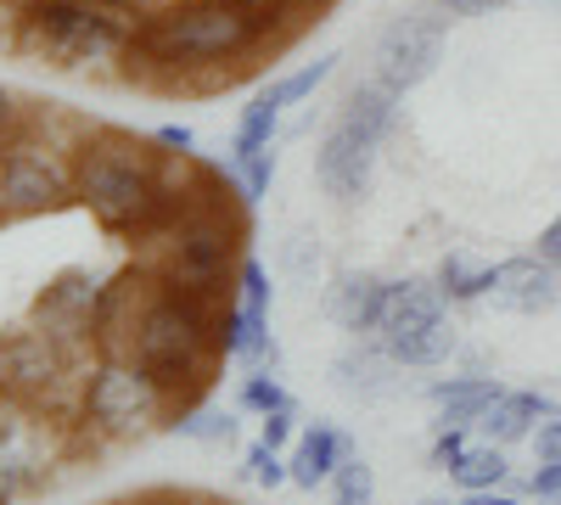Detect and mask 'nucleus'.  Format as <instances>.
Listing matches in <instances>:
<instances>
[{
	"label": "nucleus",
	"mask_w": 561,
	"mask_h": 505,
	"mask_svg": "<svg viewBox=\"0 0 561 505\" xmlns=\"http://www.w3.org/2000/svg\"><path fill=\"white\" fill-rule=\"evenodd\" d=\"M73 192L84 197V208L96 214L107 231H158L174 225V192L163 186V174L152 158H140L135 147L113 141V147H90L73 163Z\"/></svg>",
	"instance_id": "1"
},
{
	"label": "nucleus",
	"mask_w": 561,
	"mask_h": 505,
	"mask_svg": "<svg viewBox=\"0 0 561 505\" xmlns=\"http://www.w3.org/2000/svg\"><path fill=\"white\" fill-rule=\"evenodd\" d=\"M208 292L192 287H163L147 298L135 332H129V359L147 371L163 393H185L203 377V359H208Z\"/></svg>",
	"instance_id": "2"
},
{
	"label": "nucleus",
	"mask_w": 561,
	"mask_h": 505,
	"mask_svg": "<svg viewBox=\"0 0 561 505\" xmlns=\"http://www.w3.org/2000/svg\"><path fill=\"white\" fill-rule=\"evenodd\" d=\"M393 102H399V90L382 84L377 73L348 90L343 118L332 124V135H325L320 152H314V174H320L325 197L354 203L365 192L370 163H377V147L388 141V129H393Z\"/></svg>",
	"instance_id": "3"
},
{
	"label": "nucleus",
	"mask_w": 561,
	"mask_h": 505,
	"mask_svg": "<svg viewBox=\"0 0 561 505\" xmlns=\"http://www.w3.org/2000/svg\"><path fill=\"white\" fill-rule=\"evenodd\" d=\"M23 34L68 68H102L129 51V28L102 7H84V0H28Z\"/></svg>",
	"instance_id": "4"
},
{
	"label": "nucleus",
	"mask_w": 561,
	"mask_h": 505,
	"mask_svg": "<svg viewBox=\"0 0 561 505\" xmlns=\"http://www.w3.org/2000/svg\"><path fill=\"white\" fill-rule=\"evenodd\" d=\"M259 39V28L230 7V0H208V7H185L152 23L147 51L169 68H197V62H230Z\"/></svg>",
	"instance_id": "5"
},
{
	"label": "nucleus",
	"mask_w": 561,
	"mask_h": 505,
	"mask_svg": "<svg viewBox=\"0 0 561 505\" xmlns=\"http://www.w3.org/2000/svg\"><path fill=\"white\" fill-rule=\"evenodd\" d=\"M449 326H444V292L421 282H388L382 303V348L399 365H438L449 354Z\"/></svg>",
	"instance_id": "6"
},
{
	"label": "nucleus",
	"mask_w": 561,
	"mask_h": 505,
	"mask_svg": "<svg viewBox=\"0 0 561 505\" xmlns=\"http://www.w3.org/2000/svg\"><path fill=\"white\" fill-rule=\"evenodd\" d=\"M230 259H237V231L219 214H185L163 231V275L174 287L208 292Z\"/></svg>",
	"instance_id": "7"
},
{
	"label": "nucleus",
	"mask_w": 561,
	"mask_h": 505,
	"mask_svg": "<svg viewBox=\"0 0 561 505\" xmlns=\"http://www.w3.org/2000/svg\"><path fill=\"white\" fill-rule=\"evenodd\" d=\"M73 186V174L62 169V158L51 147H12L0 152V214L23 219V214H45L51 203H62V192Z\"/></svg>",
	"instance_id": "8"
},
{
	"label": "nucleus",
	"mask_w": 561,
	"mask_h": 505,
	"mask_svg": "<svg viewBox=\"0 0 561 505\" xmlns=\"http://www.w3.org/2000/svg\"><path fill=\"white\" fill-rule=\"evenodd\" d=\"M163 399L169 393L140 371L135 359H113V365H102V371L84 382V410L102 427H147L163 410Z\"/></svg>",
	"instance_id": "9"
},
{
	"label": "nucleus",
	"mask_w": 561,
	"mask_h": 505,
	"mask_svg": "<svg viewBox=\"0 0 561 505\" xmlns=\"http://www.w3.org/2000/svg\"><path fill=\"white\" fill-rule=\"evenodd\" d=\"M444 45V23L438 18H399L382 39H377V79L393 90H410L433 73Z\"/></svg>",
	"instance_id": "10"
},
{
	"label": "nucleus",
	"mask_w": 561,
	"mask_h": 505,
	"mask_svg": "<svg viewBox=\"0 0 561 505\" xmlns=\"http://www.w3.org/2000/svg\"><path fill=\"white\" fill-rule=\"evenodd\" d=\"M62 382V354L51 337L39 332H18L0 343V388L12 393H51Z\"/></svg>",
	"instance_id": "11"
},
{
	"label": "nucleus",
	"mask_w": 561,
	"mask_h": 505,
	"mask_svg": "<svg viewBox=\"0 0 561 505\" xmlns=\"http://www.w3.org/2000/svg\"><path fill=\"white\" fill-rule=\"evenodd\" d=\"M382 303H388V282H377V275H337L332 320L343 332H382Z\"/></svg>",
	"instance_id": "12"
},
{
	"label": "nucleus",
	"mask_w": 561,
	"mask_h": 505,
	"mask_svg": "<svg viewBox=\"0 0 561 505\" xmlns=\"http://www.w3.org/2000/svg\"><path fill=\"white\" fill-rule=\"evenodd\" d=\"M556 264L550 259H505L500 275H494V298L511 303V309H539L556 298Z\"/></svg>",
	"instance_id": "13"
},
{
	"label": "nucleus",
	"mask_w": 561,
	"mask_h": 505,
	"mask_svg": "<svg viewBox=\"0 0 561 505\" xmlns=\"http://www.w3.org/2000/svg\"><path fill=\"white\" fill-rule=\"evenodd\" d=\"M343 461H348V438H343L337 427H309V433L298 438V449H293L287 478H293V483H304V489H314V483L332 478Z\"/></svg>",
	"instance_id": "14"
},
{
	"label": "nucleus",
	"mask_w": 561,
	"mask_h": 505,
	"mask_svg": "<svg viewBox=\"0 0 561 505\" xmlns=\"http://www.w3.org/2000/svg\"><path fill=\"white\" fill-rule=\"evenodd\" d=\"M433 399L444 410V427H472V422H483L489 410H494L500 388L489 377H460V382H438Z\"/></svg>",
	"instance_id": "15"
},
{
	"label": "nucleus",
	"mask_w": 561,
	"mask_h": 505,
	"mask_svg": "<svg viewBox=\"0 0 561 505\" xmlns=\"http://www.w3.org/2000/svg\"><path fill=\"white\" fill-rule=\"evenodd\" d=\"M545 416H550V399H545V393H500L494 410L483 416V427H489L494 444H517V438H528L534 422H545Z\"/></svg>",
	"instance_id": "16"
},
{
	"label": "nucleus",
	"mask_w": 561,
	"mask_h": 505,
	"mask_svg": "<svg viewBox=\"0 0 561 505\" xmlns=\"http://www.w3.org/2000/svg\"><path fill=\"white\" fill-rule=\"evenodd\" d=\"M393 354L382 348H354V354H343L337 359V388L343 393H359V399H382V393H393Z\"/></svg>",
	"instance_id": "17"
},
{
	"label": "nucleus",
	"mask_w": 561,
	"mask_h": 505,
	"mask_svg": "<svg viewBox=\"0 0 561 505\" xmlns=\"http://www.w3.org/2000/svg\"><path fill=\"white\" fill-rule=\"evenodd\" d=\"M219 348H225L230 359H275V343H270V332H264V314H253L248 303L225 309V320H219Z\"/></svg>",
	"instance_id": "18"
},
{
	"label": "nucleus",
	"mask_w": 561,
	"mask_h": 505,
	"mask_svg": "<svg viewBox=\"0 0 561 505\" xmlns=\"http://www.w3.org/2000/svg\"><path fill=\"white\" fill-rule=\"evenodd\" d=\"M494 275H500V264H494V269H472L460 253H449V259L438 264V292L455 298V303H472V298L494 292Z\"/></svg>",
	"instance_id": "19"
},
{
	"label": "nucleus",
	"mask_w": 561,
	"mask_h": 505,
	"mask_svg": "<svg viewBox=\"0 0 561 505\" xmlns=\"http://www.w3.org/2000/svg\"><path fill=\"white\" fill-rule=\"evenodd\" d=\"M275 118H280V107H270L264 96L242 113V124H237V158H248V152H270V141H275Z\"/></svg>",
	"instance_id": "20"
},
{
	"label": "nucleus",
	"mask_w": 561,
	"mask_h": 505,
	"mask_svg": "<svg viewBox=\"0 0 561 505\" xmlns=\"http://www.w3.org/2000/svg\"><path fill=\"white\" fill-rule=\"evenodd\" d=\"M505 478V455L489 444V449H466L460 455V467H455V483L460 489H472V494H483V489H494Z\"/></svg>",
	"instance_id": "21"
},
{
	"label": "nucleus",
	"mask_w": 561,
	"mask_h": 505,
	"mask_svg": "<svg viewBox=\"0 0 561 505\" xmlns=\"http://www.w3.org/2000/svg\"><path fill=\"white\" fill-rule=\"evenodd\" d=\"M230 174H237V186H242V203H264L270 192V180H275V152H248V158H230Z\"/></svg>",
	"instance_id": "22"
},
{
	"label": "nucleus",
	"mask_w": 561,
	"mask_h": 505,
	"mask_svg": "<svg viewBox=\"0 0 561 505\" xmlns=\"http://www.w3.org/2000/svg\"><path fill=\"white\" fill-rule=\"evenodd\" d=\"M325 73H332V57H320V62H309V68L287 73L280 84H270V90H264V102H270V107H293V102H304V96H309V90H314Z\"/></svg>",
	"instance_id": "23"
},
{
	"label": "nucleus",
	"mask_w": 561,
	"mask_h": 505,
	"mask_svg": "<svg viewBox=\"0 0 561 505\" xmlns=\"http://www.w3.org/2000/svg\"><path fill=\"white\" fill-rule=\"evenodd\" d=\"M332 505H370V467L365 461H343L332 472Z\"/></svg>",
	"instance_id": "24"
},
{
	"label": "nucleus",
	"mask_w": 561,
	"mask_h": 505,
	"mask_svg": "<svg viewBox=\"0 0 561 505\" xmlns=\"http://www.w3.org/2000/svg\"><path fill=\"white\" fill-rule=\"evenodd\" d=\"M242 404H248V410H259V416H275V410H293V393L280 388L275 377H264V371H259V377H248V382H242Z\"/></svg>",
	"instance_id": "25"
},
{
	"label": "nucleus",
	"mask_w": 561,
	"mask_h": 505,
	"mask_svg": "<svg viewBox=\"0 0 561 505\" xmlns=\"http://www.w3.org/2000/svg\"><path fill=\"white\" fill-rule=\"evenodd\" d=\"M242 303H248L253 314H264V309H270V269H264V264H253V259L242 264Z\"/></svg>",
	"instance_id": "26"
},
{
	"label": "nucleus",
	"mask_w": 561,
	"mask_h": 505,
	"mask_svg": "<svg viewBox=\"0 0 561 505\" xmlns=\"http://www.w3.org/2000/svg\"><path fill=\"white\" fill-rule=\"evenodd\" d=\"M185 438H230V416H219V410H197V416H185V422H174Z\"/></svg>",
	"instance_id": "27"
},
{
	"label": "nucleus",
	"mask_w": 561,
	"mask_h": 505,
	"mask_svg": "<svg viewBox=\"0 0 561 505\" xmlns=\"http://www.w3.org/2000/svg\"><path fill=\"white\" fill-rule=\"evenodd\" d=\"M248 472H253V483H270V489H275L280 478H287V467L275 461V449H270L264 438H259V444H253V455H248Z\"/></svg>",
	"instance_id": "28"
},
{
	"label": "nucleus",
	"mask_w": 561,
	"mask_h": 505,
	"mask_svg": "<svg viewBox=\"0 0 561 505\" xmlns=\"http://www.w3.org/2000/svg\"><path fill=\"white\" fill-rule=\"evenodd\" d=\"M230 7H237V12H242V18L259 28V39H264V34L280 23V0H230Z\"/></svg>",
	"instance_id": "29"
},
{
	"label": "nucleus",
	"mask_w": 561,
	"mask_h": 505,
	"mask_svg": "<svg viewBox=\"0 0 561 505\" xmlns=\"http://www.w3.org/2000/svg\"><path fill=\"white\" fill-rule=\"evenodd\" d=\"M460 455H466V433H460V427H444L438 444H433V467L455 472V467H460Z\"/></svg>",
	"instance_id": "30"
},
{
	"label": "nucleus",
	"mask_w": 561,
	"mask_h": 505,
	"mask_svg": "<svg viewBox=\"0 0 561 505\" xmlns=\"http://www.w3.org/2000/svg\"><path fill=\"white\" fill-rule=\"evenodd\" d=\"M534 449H539V461H561V422H539V433H534Z\"/></svg>",
	"instance_id": "31"
},
{
	"label": "nucleus",
	"mask_w": 561,
	"mask_h": 505,
	"mask_svg": "<svg viewBox=\"0 0 561 505\" xmlns=\"http://www.w3.org/2000/svg\"><path fill=\"white\" fill-rule=\"evenodd\" d=\"M158 147H169V152H192V147H197V135L185 129V124H163V129H158Z\"/></svg>",
	"instance_id": "32"
},
{
	"label": "nucleus",
	"mask_w": 561,
	"mask_h": 505,
	"mask_svg": "<svg viewBox=\"0 0 561 505\" xmlns=\"http://www.w3.org/2000/svg\"><path fill=\"white\" fill-rule=\"evenodd\" d=\"M528 489L534 494H561V461H539V472H534Z\"/></svg>",
	"instance_id": "33"
},
{
	"label": "nucleus",
	"mask_w": 561,
	"mask_h": 505,
	"mask_svg": "<svg viewBox=\"0 0 561 505\" xmlns=\"http://www.w3.org/2000/svg\"><path fill=\"white\" fill-rule=\"evenodd\" d=\"M287 433H293L287 410H275V416H264V444H270V449H280V444H287Z\"/></svg>",
	"instance_id": "34"
},
{
	"label": "nucleus",
	"mask_w": 561,
	"mask_h": 505,
	"mask_svg": "<svg viewBox=\"0 0 561 505\" xmlns=\"http://www.w3.org/2000/svg\"><path fill=\"white\" fill-rule=\"evenodd\" d=\"M539 259H550V264H561V219L550 225V231L539 237Z\"/></svg>",
	"instance_id": "35"
},
{
	"label": "nucleus",
	"mask_w": 561,
	"mask_h": 505,
	"mask_svg": "<svg viewBox=\"0 0 561 505\" xmlns=\"http://www.w3.org/2000/svg\"><path fill=\"white\" fill-rule=\"evenodd\" d=\"M438 7H449V12H483V7H494V0H438Z\"/></svg>",
	"instance_id": "36"
},
{
	"label": "nucleus",
	"mask_w": 561,
	"mask_h": 505,
	"mask_svg": "<svg viewBox=\"0 0 561 505\" xmlns=\"http://www.w3.org/2000/svg\"><path fill=\"white\" fill-rule=\"evenodd\" d=\"M12 118H18V107H12V90H0V129H12Z\"/></svg>",
	"instance_id": "37"
},
{
	"label": "nucleus",
	"mask_w": 561,
	"mask_h": 505,
	"mask_svg": "<svg viewBox=\"0 0 561 505\" xmlns=\"http://www.w3.org/2000/svg\"><path fill=\"white\" fill-rule=\"evenodd\" d=\"M472 505H517V500H505V494H489V489H483V494H472Z\"/></svg>",
	"instance_id": "38"
},
{
	"label": "nucleus",
	"mask_w": 561,
	"mask_h": 505,
	"mask_svg": "<svg viewBox=\"0 0 561 505\" xmlns=\"http://www.w3.org/2000/svg\"><path fill=\"white\" fill-rule=\"evenodd\" d=\"M427 505H449V500H427Z\"/></svg>",
	"instance_id": "39"
},
{
	"label": "nucleus",
	"mask_w": 561,
	"mask_h": 505,
	"mask_svg": "<svg viewBox=\"0 0 561 505\" xmlns=\"http://www.w3.org/2000/svg\"><path fill=\"white\" fill-rule=\"evenodd\" d=\"M314 7H325V0H314Z\"/></svg>",
	"instance_id": "40"
}]
</instances>
